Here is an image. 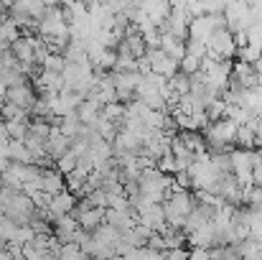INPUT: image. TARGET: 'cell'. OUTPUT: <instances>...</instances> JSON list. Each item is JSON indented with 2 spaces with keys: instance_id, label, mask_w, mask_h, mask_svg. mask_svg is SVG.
I'll return each instance as SVG.
<instances>
[{
  "instance_id": "1",
  "label": "cell",
  "mask_w": 262,
  "mask_h": 260,
  "mask_svg": "<svg viewBox=\"0 0 262 260\" xmlns=\"http://www.w3.org/2000/svg\"><path fill=\"white\" fill-rule=\"evenodd\" d=\"M237 130L239 125L229 117H222V120H214L209 123V128L204 130V138H206V146L209 151H229L232 143H237Z\"/></svg>"
},
{
  "instance_id": "2",
  "label": "cell",
  "mask_w": 262,
  "mask_h": 260,
  "mask_svg": "<svg viewBox=\"0 0 262 260\" xmlns=\"http://www.w3.org/2000/svg\"><path fill=\"white\" fill-rule=\"evenodd\" d=\"M237 54V41L229 28H219L209 38V56L214 59H232Z\"/></svg>"
},
{
  "instance_id": "3",
  "label": "cell",
  "mask_w": 262,
  "mask_h": 260,
  "mask_svg": "<svg viewBox=\"0 0 262 260\" xmlns=\"http://www.w3.org/2000/svg\"><path fill=\"white\" fill-rule=\"evenodd\" d=\"M145 59H148V64H150V72H156V74H161V77H166V79H171L176 72H178V62H176V59H171V56H168L161 46L148 49Z\"/></svg>"
},
{
  "instance_id": "4",
  "label": "cell",
  "mask_w": 262,
  "mask_h": 260,
  "mask_svg": "<svg viewBox=\"0 0 262 260\" xmlns=\"http://www.w3.org/2000/svg\"><path fill=\"white\" fill-rule=\"evenodd\" d=\"M104 207H79L77 204V209L72 212L74 217H77V222H79V227L82 230H87V232H94L99 225H104Z\"/></svg>"
},
{
  "instance_id": "5",
  "label": "cell",
  "mask_w": 262,
  "mask_h": 260,
  "mask_svg": "<svg viewBox=\"0 0 262 260\" xmlns=\"http://www.w3.org/2000/svg\"><path fill=\"white\" fill-rule=\"evenodd\" d=\"M72 151V138L69 135H64V130L59 128V125H51V135H49V141H46V153L54 158V161H59L64 153H69Z\"/></svg>"
},
{
  "instance_id": "6",
  "label": "cell",
  "mask_w": 262,
  "mask_h": 260,
  "mask_svg": "<svg viewBox=\"0 0 262 260\" xmlns=\"http://www.w3.org/2000/svg\"><path fill=\"white\" fill-rule=\"evenodd\" d=\"M138 222L145 225V227H150V230H156V232H161V230L168 225V222H166L163 204H148V207H143V209L138 212Z\"/></svg>"
},
{
  "instance_id": "7",
  "label": "cell",
  "mask_w": 262,
  "mask_h": 260,
  "mask_svg": "<svg viewBox=\"0 0 262 260\" xmlns=\"http://www.w3.org/2000/svg\"><path fill=\"white\" fill-rule=\"evenodd\" d=\"M232 87H239V89H252V87L260 85L257 79V72H255V64H234V72H232V79H229Z\"/></svg>"
},
{
  "instance_id": "8",
  "label": "cell",
  "mask_w": 262,
  "mask_h": 260,
  "mask_svg": "<svg viewBox=\"0 0 262 260\" xmlns=\"http://www.w3.org/2000/svg\"><path fill=\"white\" fill-rule=\"evenodd\" d=\"M77 204H79L77 194L69 191V189H64V191H59V194L51 196L49 209H51V214H54V219H56V217H61V214H72V212L77 209Z\"/></svg>"
},
{
  "instance_id": "9",
  "label": "cell",
  "mask_w": 262,
  "mask_h": 260,
  "mask_svg": "<svg viewBox=\"0 0 262 260\" xmlns=\"http://www.w3.org/2000/svg\"><path fill=\"white\" fill-rule=\"evenodd\" d=\"M104 222L117 227L120 232H127V230H133L138 225V214H135V209H107L104 212Z\"/></svg>"
},
{
  "instance_id": "10",
  "label": "cell",
  "mask_w": 262,
  "mask_h": 260,
  "mask_svg": "<svg viewBox=\"0 0 262 260\" xmlns=\"http://www.w3.org/2000/svg\"><path fill=\"white\" fill-rule=\"evenodd\" d=\"M186 237H188V245H191V248L211 250V248L216 245V227H214V222H206V225H201L199 230L188 232Z\"/></svg>"
},
{
  "instance_id": "11",
  "label": "cell",
  "mask_w": 262,
  "mask_h": 260,
  "mask_svg": "<svg viewBox=\"0 0 262 260\" xmlns=\"http://www.w3.org/2000/svg\"><path fill=\"white\" fill-rule=\"evenodd\" d=\"M38 41H41V36H20L18 41L10 44V49H13V54H15V59L20 64H36L33 54H36V44Z\"/></svg>"
},
{
  "instance_id": "12",
  "label": "cell",
  "mask_w": 262,
  "mask_h": 260,
  "mask_svg": "<svg viewBox=\"0 0 262 260\" xmlns=\"http://www.w3.org/2000/svg\"><path fill=\"white\" fill-rule=\"evenodd\" d=\"M36 99H38V97L33 94V87L28 85V82L8 89V102H13V105H18V107H23V110H33Z\"/></svg>"
},
{
  "instance_id": "13",
  "label": "cell",
  "mask_w": 262,
  "mask_h": 260,
  "mask_svg": "<svg viewBox=\"0 0 262 260\" xmlns=\"http://www.w3.org/2000/svg\"><path fill=\"white\" fill-rule=\"evenodd\" d=\"M41 178H43V191L51 196L67 189V176L59 169H41Z\"/></svg>"
},
{
  "instance_id": "14",
  "label": "cell",
  "mask_w": 262,
  "mask_h": 260,
  "mask_svg": "<svg viewBox=\"0 0 262 260\" xmlns=\"http://www.w3.org/2000/svg\"><path fill=\"white\" fill-rule=\"evenodd\" d=\"M77 115H79V120H82L84 125H92V123L102 115V102H99L97 97H87V99L77 107Z\"/></svg>"
},
{
  "instance_id": "15",
  "label": "cell",
  "mask_w": 262,
  "mask_h": 260,
  "mask_svg": "<svg viewBox=\"0 0 262 260\" xmlns=\"http://www.w3.org/2000/svg\"><path fill=\"white\" fill-rule=\"evenodd\" d=\"M5 151H8V158H10L13 164H33V156H31L26 141H10V143L5 146Z\"/></svg>"
},
{
  "instance_id": "16",
  "label": "cell",
  "mask_w": 262,
  "mask_h": 260,
  "mask_svg": "<svg viewBox=\"0 0 262 260\" xmlns=\"http://www.w3.org/2000/svg\"><path fill=\"white\" fill-rule=\"evenodd\" d=\"M38 87L43 89V92H51V94H59L61 89H64V74L61 72H49V69H43V74H41V79H38Z\"/></svg>"
},
{
  "instance_id": "17",
  "label": "cell",
  "mask_w": 262,
  "mask_h": 260,
  "mask_svg": "<svg viewBox=\"0 0 262 260\" xmlns=\"http://www.w3.org/2000/svg\"><path fill=\"white\" fill-rule=\"evenodd\" d=\"M234 248L242 255V260H262V245L260 240H255V237H247V240L237 243Z\"/></svg>"
},
{
  "instance_id": "18",
  "label": "cell",
  "mask_w": 262,
  "mask_h": 260,
  "mask_svg": "<svg viewBox=\"0 0 262 260\" xmlns=\"http://www.w3.org/2000/svg\"><path fill=\"white\" fill-rule=\"evenodd\" d=\"M255 123H257V120H255ZM255 123L239 125V130H237V146H239V148H255V146H257V133H255Z\"/></svg>"
},
{
  "instance_id": "19",
  "label": "cell",
  "mask_w": 262,
  "mask_h": 260,
  "mask_svg": "<svg viewBox=\"0 0 262 260\" xmlns=\"http://www.w3.org/2000/svg\"><path fill=\"white\" fill-rule=\"evenodd\" d=\"M84 123L79 120V115L77 112H69L67 117H59V128L64 130V135H69L72 141L77 138V133H79V128H82Z\"/></svg>"
},
{
  "instance_id": "20",
  "label": "cell",
  "mask_w": 262,
  "mask_h": 260,
  "mask_svg": "<svg viewBox=\"0 0 262 260\" xmlns=\"http://www.w3.org/2000/svg\"><path fill=\"white\" fill-rule=\"evenodd\" d=\"M10 141H26L31 135V123H20V120H8L5 123Z\"/></svg>"
},
{
  "instance_id": "21",
  "label": "cell",
  "mask_w": 262,
  "mask_h": 260,
  "mask_svg": "<svg viewBox=\"0 0 262 260\" xmlns=\"http://www.w3.org/2000/svg\"><path fill=\"white\" fill-rule=\"evenodd\" d=\"M20 36H23L20 28H18L10 18H8V21H0V44H8V46H10V44L18 41Z\"/></svg>"
},
{
  "instance_id": "22",
  "label": "cell",
  "mask_w": 262,
  "mask_h": 260,
  "mask_svg": "<svg viewBox=\"0 0 262 260\" xmlns=\"http://www.w3.org/2000/svg\"><path fill=\"white\" fill-rule=\"evenodd\" d=\"M0 112H3V120H5V123H8V120L28 123V115H31V110H23V107H18V105H13V102H5Z\"/></svg>"
},
{
  "instance_id": "23",
  "label": "cell",
  "mask_w": 262,
  "mask_h": 260,
  "mask_svg": "<svg viewBox=\"0 0 262 260\" xmlns=\"http://www.w3.org/2000/svg\"><path fill=\"white\" fill-rule=\"evenodd\" d=\"M168 85H171V89H173L178 97H183V94H188V92H191V77H188V74H183V72L178 69L173 77L168 79Z\"/></svg>"
},
{
  "instance_id": "24",
  "label": "cell",
  "mask_w": 262,
  "mask_h": 260,
  "mask_svg": "<svg viewBox=\"0 0 262 260\" xmlns=\"http://www.w3.org/2000/svg\"><path fill=\"white\" fill-rule=\"evenodd\" d=\"M237 56H239V62H245V64H257L262 59V49L255 46V44H247V46H239V49H237Z\"/></svg>"
},
{
  "instance_id": "25",
  "label": "cell",
  "mask_w": 262,
  "mask_h": 260,
  "mask_svg": "<svg viewBox=\"0 0 262 260\" xmlns=\"http://www.w3.org/2000/svg\"><path fill=\"white\" fill-rule=\"evenodd\" d=\"M102 115L107 117V120H112V123H125V105L122 102H110V105H104L102 107Z\"/></svg>"
},
{
  "instance_id": "26",
  "label": "cell",
  "mask_w": 262,
  "mask_h": 260,
  "mask_svg": "<svg viewBox=\"0 0 262 260\" xmlns=\"http://www.w3.org/2000/svg\"><path fill=\"white\" fill-rule=\"evenodd\" d=\"M33 237H36V230L31 227V225H20L18 230H15V235H13V240L8 243V245H28V243H33Z\"/></svg>"
},
{
  "instance_id": "27",
  "label": "cell",
  "mask_w": 262,
  "mask_h": 260,
  "mask_svg": "<svg viewBox=\"0 0 262 260\" xmlns=\"http://www.w3.org/2000/svg\"><path fill=\"white\" fill-rule=\"evenodd\" d=\"M59 260H87V255L82 253V248L77 243H64L59 250Z\"/></svg>"
},
{
  "instance_id": "28",
  "label": "cell",
  "mask_w": 262,
  "mask_h": 260,
  "mask_svg": "<svg viewBox=\"0 0 262 260\" xmlns=\"http://www.w3.org/2000/svg\"><path fill=\"white\" fill-rule=\"evenodd\" d=\"M77 166H79V158H77L72 151H69V153H64V156L56 161V169L64 173V176H69L72 171H77Z\"/></svg>"
},
{
  "instance_id": "29",
  "label": "cell",
  "mask_w": 262,
  "mask_h": 260,
  "mask_svg": "<svg viewBox=\"0 0 262 260\" xmlns=\"http://www.w3.org/2000/svg\"><path fill=\"white\" fill-rule=\"evenodd\" d=\"M67 56L64 54H56V51H51L49 54V59L43 62V69H49V72H64L67 69Z\"/></svg>"
},
{
  "instance_id": "30",
  "label": "cell",
  "mask_w": 262,
  "mask_h": 260,
  "mask_svg": "<svg viewBox=\"0 0 262 260\" xmlns=\"http://www.w3.org/2000/svg\"><path fill=\"white\" fill-rule=\"evenodd\" d=\"M178 69H181L183 74H188V77H193L196 72H201V59H196V56H191V54H186V56L181 59V64H178Z\"/></svg>"
},
{
  "instance_id": "31",
  "label": "cell",
  "mask_w": 262,
  "mask_h": 260,
  "mask_svg": "<svg viewBox=\"0 0 262 260\" xmlns=\"http://www.w3.org/2000/svg\"><path fill=\"white\" fill-rule=\"evenodd\" d=\"M18 59H15V54H13V49L10 46H5V49H0V72H8V69H18Z\"/></svg>"
},
{
  "instance_id": "32",
  "label": "cell",
  "mask_w": 262,
  "mask_h": 260,
  "mask_svg": "<svg viewBox=\"0 0 262 260\" xmlns=\"http://www.w3.org/2000/svg\"><path fill=\"white\" fill-rule=\"evenodd\" d=\"M15 230H18V225H15L13 219H8V217H0V240L10 243V240H13V235H15Z\"/></svg>"
},
{
  "instance_id": "33",
  "label": "cell",
  "mask_w": 262,
  "mask_h": 260,
  "mask_svg": "<svg viewBox=\"0 0 262 260\" xmlns=\"http://www.w3.org/2000/svg\"><path fill=\"white\" fill-rule=\"evenodd\" d=\"M49 245H51V235H46V232H36V237H33V248H36V250H49Z\"/></svg>"
},
{
  "instance_id": "34",
  "label": "cell",
  "mask_w": 262,
  "mask_h": 260,
  "mask_svg": "<svg viewBox=\"0 0 262 260\" xmlns=\"http://www.w3.org/2000/svg\"><path fill=\"white\" fill-rule=\"evenodd\" d=\"M166 255H168V260H191V250H186V248H176V250H168Z\"/></svg>"
},
{
  "instance_id": "35",
  "label": "cell",
  "mask_w": 262,
  "mask_h": 260,
  "mask_svg": "<svg viewBox=\"0 0 262 260\" xmlns=\"http://www.w3.org/2000/svg\"><path fill=\"white\" fill-rule=\"evenodd\" d=\"M191 260H211V250H204V248H191Z\"/></svg>"
},
{
  "instance_id": "36",
  "label": "cell",
  "mask_w": 262,
  "mask_h": 260,
  "mask_svg": "<svg viewBox=\"0 0 262 260\" xmlns=\"http://www.w3.org/2000/svg\"><path fill=\"white\" fill-rule=\"evenodd\" d=\"M87 260H102V258H97V255H87Z\"/></svg>"
}]
</instances>
